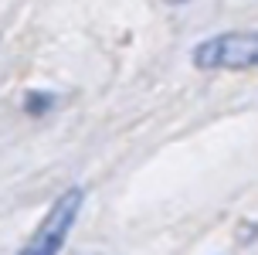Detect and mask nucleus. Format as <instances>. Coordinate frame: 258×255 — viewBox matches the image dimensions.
Segmentation results:
<instances>
[{"instance_id":"39448f33","label":"nucleus","mask_w":258,"mask_h":255,"mask_svg":"<svg viewBox=\"0 0 258 255\" xmlns=\"http://www.w3.org/2000/svg\"><path fill=\"white\" fill-rule=\"evenodd\" d=\"M163 4H173V7H180V4H190V0H163Z\"/></svg>"},{"instance_id":"f03ea898","label":"nucleus","mask_w":258,"mask_h":255,"mask_svg":"<svg viewBox=\"0 0 258 255\" xmlns=\"http://www.w3.org/2000/svg\"><path fill=\"white\" fill-rule=\"evenodd\" d=\"M85 204V191L82 187H68L61 197H54V204L48 208V215L41 218V225L34 228V235L27 238V245L17 255H61L68 231L75 228L78 215Z\"/></svg>"},{"instance_id":"f257e3e1","label":"nucleus","mask_w":258,"mask_h":255,"mask_svg":"<svg viewBox=\"0 0 258 255\" xmlns=\"http://www.w3.org/2000/svg\"><path fill=\"white\" fill-rule=\"evenodd\" d=\"M201 72H255L258 68V31H224L201 41L190 51Z\"/></svg>"},{"instance_id":"20e7f679","label":"nucleus","mask_w":258,"mask_h":255,"mask_svg":"<svg viewBox=\"0 0 258 255\" xmlns=\"http://www.w3.org/2000/svg\"><path fill=\"white\" fill-rule=\"evenodd\" d=\"M255 235H258V225H248V228L241 225V228H238V242H241V245H248L251 238H255Z\"/></svg>"},{"instance_id":"7ed1b4c3","label":"nucleus","mask_w":258,"mask_h":255,"mask_svg":"<svg viewBox=\"0 0 258 255\" xmlns=\"http://www.w3.org/2000/svg\"><path fill=\"white\" fill-rule=\"evenodd\" d=\"M54 106H58V95L54 92H27L24 95V113L27 116H48L54 113Z\"/></svg>"}]
</instances>
